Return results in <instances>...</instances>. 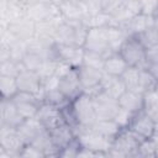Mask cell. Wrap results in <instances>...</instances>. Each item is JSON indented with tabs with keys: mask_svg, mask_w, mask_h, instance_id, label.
Segmentation results:
<instances>
[{
	"mask_svg": "<svg viewBox=\"0 0 158 158\" xmlns=\"http://www.w3.org/2000/svg\"><path fill=\"white\" fill-rule=\"evenodd\" d=\"M118 53L128 67H136L139 70H147L149 64L146 59V48L137 37H128Z\"/></svg>",
	"mask_w": 158,
	"mask_h": 158,
	"instance_id": "cell-1",
	"label": "cell"
},
{
	"mask_svg": "<svg viewBox=\"0 0 158 158\" xmlns=\"http://www.w3.org/2000/svg\"><path fill=\"white\" fill-rule=\"evenodd\" d=\"M70 105L79 127L90 128L96 122L98 118H96L93 99L89 95L81 93L77 99H74L70 102Z\"/></svg>",
	"mask_w": 158,
	"mask_h": 158,
	"instance_id": "cell-2",
	"label": "cell"
},
{
	"mask_svg": "<svg viewBox=\"0 0 158 158\" xmlns=\"http://www.w3.org/2000/svg\"><path fill=\"white\" fill-rule=\"evenodd\" d=\"M75 139L80 148L89 149L93 152H107L112 146V139L104 137L102 135L93 131L91 128L78 127L74 130Z\"/></svg>",
	"mask_w": 158,
	"mask_h": 158,
	"instance_id": "cell-3",
	"label": "cell"
},
{
	"mask_svg": "<svg viewBox=\"0 0 158 158\" xmlns=\"http://www.w3.org/2000/svg\"><path fill=\"white\" fill-rule=\"evenodd\" d=\"M16 81H17L19 91L33 94L41 102H43V98H44L43 80L38 75V73L25 69L17 75Z\"/></svg>",
	"mask_w": 158,
	"mask_h": 158,
	"instance_id": "cell-4",
	"label": "cell"
},
{
	"mask_svg": "<svg viewBox=\"0 0 158 158\" xmlns=\"http://www.w3.org/2000/svg\"><path fill=\"white\" fill-rule=\"evenodd\" d=\"M83 48L85 51L99 53V54L104 56L105 58L109 54L114 53V52H111L110 46H109V41H107V36H106V27L89 28Z\"/></svg>",
	"mask_w": 158,
	"mask_h": 158,
	"instance_id": "cell-5",
	"label": "cell"
},
{
	"mask_svg": "<svg viewBox=\"0 0 158 158\" xmlns=\"http://www.w3.org/2000/svg\"><path fill=\"white\" fill-rule=\"evenodd\" d=\"M91 99H93V104H94L98 120H114L115 118L120 109L118 100L114 99L105 91H100Z\"/></svg>",
	"mask_w": 158,
	"mask_h": 158,
	"instance_id": "cell-6",
	"label": "cell"
},
{
	"mask_svg": "<svg viewBox=\"0 0 158 158\" xmlns=\"http://www.w3.org/2000/svg\"><path fill=\"white\" fill-rule=\"evenodd\" d=\"M56 57L59 62L65 63L70 68L78 69L83 65V58L85 49L83 47L73 46V44H54Z\"/></svg>",
	"mask_w": 158,
	"mask_h": 158,
	"instance_id": "cell-7",
	"label": "cell"
},
{
	"mask_svg": "<svg viewBox=\"0 0 158 158\" xmlns=\"http://www.w3.org/2000/svg\"><path fill=\"white\" fill-rule=\"evenodd\" d=\"M58 89L69 101H73L74 99H77L83 93V89L79 81L78 69L72 68L63 77H60L58 80Z\"/></svg>",
	"mask_w": 158,
	"mask_h": 158,
	"instance_id": "cell-8",
	"label": "cell"
},
{
	"mask_svg": "<svg viewBox=\"0 0 158 158\" xmlns=\"http://www.w3.org/2000/svg\"><path fill=\"white\" fill-rule=\"evenodd\" d=\"M11 100L14 101V104L16 105V107L19 109L20 114L23 116L25 120L35 118L42 104L33 94L25 91H19Z\"/></svg>",
	"mask_w": 158,
	"mask_h": 158,
	"instance_id": "cell-9",
	"label": "cell"
},
{
	"mask_svg": "<svg viewBox=\"0 0 158 158\" xmlns=\"http://www.w3.org/2000/svg\"><path fill=\"white\" fill-rule=\"evenodd\" d=\"M36 118L43 125L47 131H52L58 126L65 123L62 110L48 104H41Z\"/></svg>",
	"mask_w": 158,
	"mask_h": 158,
	"instance_id": "cell-10",
	"label": "cell"
},
{
	"mask_svg": "<svg viewBox=\"0 0 158 158\" xmlns=\"http://www.w3.org/2000/svg\"><path fill=\"white\" fill-rule=\"evenodd\" d=\"M143 139L133 133L130 128H123L121 132L112 139V147L122 151L128 157L137 154V149Z\"/></svg>",
	"mask_w": 158,
	"mask_h": 158,
	"instance_id": "cell-11",
	"label": "cell"
},
{
	"mask_svg": "<svg viewBox=\"0 0 158 158\" xmlns=\"http://www.w3.org/2000/svg\"><path fill=\"white\" fill-rule=\"evenodd\" d=\"M128 128L144 141V139H149L154 135L157 126H156V122L148 115H146L142 110V111L135 114Z\"/></svg>",
	"mask_w": 158,
	"mask_h": 158,
	"instance_id": "cell-12",
	"label": "cell"
},
{
	"mask_svg": "<svg viewBox=\"0 0 158 158\" xmlns=\"http://www.w3.org/2000/svg\"><path fill=\"white\" fill-rule=\"evenodd\" d=\"M26 143L22 141L20 135L17 133L16 128H11L9 126L1 125L0 128V148L5 149L6 152L20 154L25 148Z\"/></svg>",
	"mask_w": 158,
	"mask_h": 158,
	"instance_id": "cell-13",
	"label": "cell"
},
{
	"mask_svg": "<svg viewBox=\"0 0 158 158\" xmlns=\"http://www.w3.org/2000/svg\"><path fill=\"white\" fill-rule=\"evenodd\" d=\"M4 28H6L21 42H28L35 37V33H36V23L26 16L10 22Z\"/></svg>",
	"mask_w": 158,
	"mask_h": 158,
	"instance_id": "cell-14",
	"label": "cell"
},
{
	"mask_svg": "<svg viewBox=\"0 0 158 158\" xmlns=\"http://www.w3.org/2000/svg\"><path fill=\"white\" fill-rule=\"evenodd\" d=\"M0 115H1V125L9 126L11 128H17L25 121L23 116L20 114L19 109L16 107V105L11 99H1Z\"/></svg>",
	"mask_w": 158,
	"mask_h": 158,
	"instance_id": "cell-15",
	"label": "cell"
},
{
	"mask_svg": "<svg viewBox=\"0 0 158 158\" xmlns=\"http://www.w3.org/2000/svg\"><path fill=\"white\" fill-rule=\"evenodd\" d=\"M78 75H79V81L83 91H86L89 89H93L100 85L104 72L95 68L86 67V65H81L78 68Z\"/></svg>",
	"mask_w": 158,
	"mask_h": 158,
	"instance_id": "cell-16",
	"label": "cell"
},
{
	"mask_svg": "<svg viewBox=\"0 0 158 158\" xmlns=\"http://www.w3.org/2000/svg\"><path fill=\"white\" fill-rule=\"evenodd\" d=\"M46 128L43 127V125L35 117V118H27L17 128V133L20 135V137L22 138V141L26 143V144H31L35 138L41 133L43 132Z\"/></svg>",
	"mask_w": 158,
	"mask_h": 158,
	"instance_id": "cell-17",
	"label": "cell"
},
{
	"mask_svg": "<svg viewBox=\"0 0 158 158\" xmlns=\"http://www.w3.org/2000/svg\"><path fill=\"white\" fill-rule=\"evenodd\" d=\"M48 132L52 137L54 146L57 147V149L59 152L75 141V133H74L73 128L67 123H63V125L58 126L57 128L48 131Z\"/></svg>",
	"mask_w": 158,
	"mask_h": 158,
	"instance_id": "cell-18",
	"label": "cell"
},
{
	"mask_svg": "<svg viewBox=\"0 0 158 158\" xmlns=\"http://www.w3.org/2000/svg\"><path fill=\"white\" fill-rule=\"evenodd\" d=\"M100 85H101L102 91H105L106 94H109L110 96H112L116 100H118L122 96V94L127 90L125 83L122 81V79L120 77L109 75L106 73H104Z\"/></svg>",
	"mask_w": 158,
	"mask_h": 158,
	"instance_id": "cell-19",
	"label": "cell"
},
{
	"mask_svg": "<svg viewBox=\"0 0 158 158\" xmlns=\"http://www.w3.org/2000/svg\"><path fill=\"white\" fill-rule=\"evenodd\" d=\"M118 105L120 107L132 114H137L143 110V94L137 93V91L126 90L122 94V96L118 99Z\"/></svg>",
	"mask_w": 158,
	"mask_h": 158,
	"instance_id": "cell-20",
	"label": "cell"
},
{
	"mask_svg": "<svg viewBox=\"0 0 158 158\" xmlns=\"http://www.w3.org/2000/svg\"><path fill=\"white\" fill-rule=\"evenodd\" d=\"M128 68L127 63L123 60V58L120 56V53H111L105 58L104 63V69L102 72L114 75V77H120L123 74V72Z\"/></svg>",
	"mask_w": 158,
	"mask_h": 158,
	"instance_id": "cell-21",
	"label": "cell"
},
{
	"mask_svg": "<svg viewBox=\"0 0 158 158\" xmlns=\"http://www.w3.org/2000/svg\"><path fill=\"white\" fill-rule=\"evenodd\" d=\"M56 4L65 21H83L84 14L79 1H59Z\"/></svg>",
	"mask_w": 158,
	"mask_h": 158,
	"instance_id": "cell-22",
	"label": "cell"
},
{
	"mask_svg": "<svg viewBox=\"0 0 158 158\" xmlns=\"http://www.w3.org/2000/svg\"><path fill=\"white\" fill-rule=\"evenodd\" d=\"M106 36H107L110 49L114 53H118L120 49H121V47H122V44L128 38L127 35L123 32V30L121 27L112 26V25L106 26Z\"/></svg>",
	"mask_w": 158,
	"mask_h": 158,
	"instance_id": "cell-23",
	"label": "cell"
},
{
	"mask_svg": "<svg viewBox=\"0 0 158 158\" xmlns=\"http://www.w3.org/2000/svg\"><path fill=\"white\" fill-rule=\"evenodd\" d=\"M90 128L110 139H114L121 132V130H123L116 123L115 120H96Z\"/></svg>",
	"mask_w": 158,
	"mask_h": 158,
	"instance_id": "cell-24",
	"label": "cell"
},
{
	"mask_svg": "<svg viewBox=\"0 0 158 158\" xmlns=\"http://www.w3.org/2000/svg\"><path fill=\"white\" fill-rule=\"evenodd\" d=\"M143 112L148 115L157 126L158 130V91L152 90L143 95Z\"/></svg>",
	"mask_w": 158,
	"mask_h": 158,
	"instance_id": "cell-25",
	"label": "cell"
},
{
	"mask_svg": "<svg viewBox=\"0 0 158 158\" xmlns=\"http://www.w3.org/2000/svg\"><path fill=\"white\" fill-rule=\"evenodd\" d=\"M139 75H141V70L138 68H136V67H128L123 72V74L121 75V79L125 83L127 90L141 93V89H139Z\"/></svg>",
	"mask_w": 158,
	"mask_h": 158,
	"instance_id": "cell-26",
	"label": "cell"
},
{
	"mask_svg": "<svg viewBox=\"0 0 158 158\" xmlns=\"http://www.w3.org/2000/svg\"><path fill=\"white\" fill-rule=\"evenodd\" d=\"M72 101H69L60 91L59 89H52L48 91H44V98H43V102L42 104H48L52 106H56L58 109H63L67 105H69Z\"/></svg>",
	"mask_w": 158,
	"mask_h": 158,
	"instance_id": "cell-27",
	"label": "cell"
},
{
	"mask_svg": "<svg viewBox=\"0 0 158 158\" xmlns=\"http://www.w3.org/2000/svg\"><path fill=\"white\" fill-rule=\"evenodd\" d=\"M0 90H1V99H12L19 93L16 78L0 75Z\"/></svg>",
	"mask_w": 158,
	"mask_h": 158,
	"instance_id": "cell-28",
	"label": "cell"
},
{
	"mask_svg": "<svg viewBox=\"0 0 158 158\" xmlns=\"http://www.w3.org/2000/svg\"><path fill=\"white\" fill-rule=\"evenodd\" d=\"M44 62V58L38 54V53H33V52H27L22 59V65L26 70H31V72H38L40 68L42 67Z\"/></svg>",
	"mask_w": 158,
	"mask_h": 158,
	"instance_id": "cell-29",
	"label": "cell"
},
{
	"mask_svg": "<svg viewBox=\"0 0 158 158\" xmlns=\"http://www.w3.org/2000/svg\"><path fill=\"white\" fill-rule=\"evenodd\" d=\"M22 70H25L22 63L15 62V60H12V59L5 60V62H0V75L17 78V75H19Z\"/></svg>",
	"mask_w": 158,
	"mask_h": 158,
	"instance_id": "cell-30",
	"label": "cell"
},
{
	"mask_svg": "<svg viewBox=\"0 0 158 158\" xmlns=\"http://www.w3.org/2000/svg\"><path fill=\"white\" fill-rule=\"evenodd\" d=\"M104 63H105V57L104 56H101L99 53H95V52H90V51L84 52L83 65L102 70L104 69Z\"/></svg>",
	"mask_w": 158,
	"mask_h": 158,
	"instance_id": "cell-31",
	"label": "cell"
},
{
	"mask_svg": "<svg viewBox=\"0 0 158 158\" xmlns=\"http://www.w3.org/2000/svg\"><path fill=\"white\" fill-rule=\"evenodd\" d=\"M158 84V80L148 72V70H141V75H139V89L141 93L144 95L148 91L156 90Z\"/></svg>",
	"mask_w": 158,
	"mask_h": 158,
	"instance_id": "cell-32",
	"label": "cell"
},
{
	"mask_svg": "<svg viewBox=\"0 0 158 158\" xmlns=\"http://www.w3.org/2000/svg\"><path fill=\"white\" fill-rule=\"evenodd\" d=\"M58 63H59L58 59H44L42 67L37 72L38 75L41 77V79L42 80H47V79H49L52 77H56Z\"/></svg>",
	"mask_w": 158,
	"mask_h": 158,
	"instance_id": "cell-33",
	"label": "cell"
},
{
	"mask_svg": "<svg viewBox=\"0 0 158 158\" xmlns=\"http://www.w3.org/2000/svg\"><path fill=\"white\" fill-rule=\"evenodd\" d=\"M137 156L141 158H156V147L151 138L141 142L137 149Z\"/></svg>",
	"mask_w": 158,
	"mask_h": 158,
	"instance_id": "cell-34",
	"label": "cell"
},
{
	"mask_svg": "<svg viewBox=\"0 0 158 158\" xmlns=\"http://www.w3.org/2000/svg\"><path fill=\"white\" fill-rule=\"evenodd\" d=\"M133 116H135V114H132V112H130V111H127V110L120 107V109H118V112L116 114V116H115L114 120L116 121V123H117L121 128H128V126H130V123H131Z\"/></svg>",
	"mask_w": 158,
	"mask_h": 158,
	"instance_id": "cell-35",
	"label": "cell"
},
{
	"mask_svg": "<svg viewBox=\"0 0 158 158\" xmlns=\"http://www.w3.org/2000/svg\"><path fill=\"white\" fill-rule=\"evenodd\" d=\"M79 149H80V147H79V144L75 139L73 143H70L68 147H65L64 149H62L59 152L58 158H77V154H78Z\"/></svg>",
	"mask_w": 158,
	"mask_h": 158,
	"instance_id": "cell-36",
	"label": "cell"
},
{
	"mask_svg": "<svg viewBox=\"0 0 158 158\" xmlns=\"http://www.w3.org/2000/svg\"><path fill=\"white\" fill-rule=\"evenodd\" d=\"M146 59L151 65H158V44L146 48Z\"/></svg>",
	"mask_w": 158,
	"mask_h": 158,
	"instance_id": "cell-37",
	"label": "cell"
},
{
	"mask_svg": "<svg viewBox=\"0 0 158 158\" xmlns=\"http://www.w3.org/2000/svg\"><path fill=\"white\" fill-rule=\"evenodd\" d=\"M77 158H107V156L105 152H93L89 149L80 148L77 154Z\"/></svg>",
	"mask_w": 158,
	"mask_h": 158,
	"instance_id": "cell-38",
	"label": "cell"
},
{
	"mask_svg": "<svg viewBox=\"0 0 158 158\" xmlns=\"http://www.w3.org/2000/svg\"><path fill=\"white\" fill-rule=\"evenodd\" d=\"M158 1H141V14L146 16H153Z\"/></svg>",
	"mask_w": 158,
	"mask_h": 158,
	"instance_id": "cell-39",
	"label": "cell"
},
{
	"mask_svg": "<svg viewBox=\"0 0 158 158\" xmlns=\"http://www.w3.org/2000/svg\"><path fill=\"white\" fill-rule=\"evenodd\" d=\"M106 156H107V158H128V156L126 153H123L122 151H120V149H117L112 146L106 152Z\"/></svg>",
	"mask_w": 158,
	"mask_h": 158,
	"instance_id": "cell-40",
	"label": "cell"
},
{
	"mask_svg": "<svg viewBox=\"0 0 158 158\" xmlns=\"http://www.w3.org/2000/svg\"><path fill=\"white\" fill-rule=\"evenodd\" d=\"M128 158H138V156H137V154H135V156H131V157H128Z\"/></svg>",
	"mask_w": 158,
	"mask_h": 158,
	"instance_id": "cell-41",
	"label": "cell"
}]
</instances>
